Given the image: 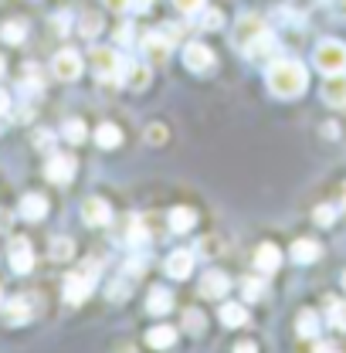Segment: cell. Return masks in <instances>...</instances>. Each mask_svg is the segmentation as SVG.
I'll return each instance as SVG.
<instances>
[{
    "instance_id": "obj_2",
    "label": "cell",
    "mask_w": 346,
    "mask_h": 353,
    "mask_svg": "<svg viewBox=\"0 0 346 353\" xmlns=\"http://www.w3.org/2000/svg\"><path fill=\"white\" fill-rule=\"evenodd\" d=\"M95 279H99V262H85L79 272H68V279H65V303L68 306H82L92 296Z\"/></svg>"
},
{
    "instance_id": "obj_4",
    "label": "cell",
    "mask_w": 346,
    "mask_h": 353,
    "mask_svg": "<svg viewBox=\"0 0 346 353\" xmlns=\"http://www.w3.org/2000/svg\"><path fill=\"white\" fill-rule=\"evenodd\" d=\"M268 28H265V17L261 14H241L238 21H234V31H231V41L234 48H241V51H248V44L258 41L261 34H265Z\"/></svg>"
},
{
    "instance_id": "obj_31",
    "label": "cell",
    "mask_w": 346,
    "mask_h": 353,
    "mask_svg": "<svg viewBox=\"0 0 346 353\" xmlns=\"http://www.w3.org/2000/svg\"><path fill=\"white\" fill-rule=\"evenodd\" d=\"M61 136H65L68 143H82V139L88 136V130H85V123H82V119H68V123L61 126Z\"/></svg>"
},
{
    "instance_id": "obj_47",
    "label": "cell",
    "mask_w": 346,
    "mask_h": 353,
    "mask_svg": "<svg viewBox=\"0 0 346 353\" xmlns=\"http://www.w3.org/2000/svg\"><path fill=\"white\" fill-rule=\"evenodd\" d=\"M3 68H7V61H3V54H0V75H3Z\"/></svg>"
},
{
    "instance_id": "obj_17",
    "label": "cell",
    "mask_w": 346,
    "mask_h": 353,
    "mask_svg": "<svg viewBox=\"0 0 346 353\" xmlns=\"http://www.w3.org/2000/svg\"><path fill=\"white\" fill-rule=\"evenodd\" d=\"M0 309H3V323H7V326H24V323H28V316H31V306H28V299H24V296L7 299Z\"/></svg>"
},
{
    "instance_id": "obj_22",
    "label": "cell",
    "mask_w": 346,
    "mask_h": 353,
    "mask_svg": "<svg viewBox=\"0 0 346 353\" xmlns=\"http://www.w3.org/2000/svg\"><path fill=\"white\" fill-rule=\"evenodd\" d=\"M167 224H170L173 234H187V231L197 224V214H194L190 208H173L170 218H167Z\"/></svg>"
},
{
    "instance_id": "obj_24",
    "label": "cell",
    "mask_w": 346,
    "mask_h": 353,
    "mask_svg": "<svg viewBox=\"0 0 346 353\" xmlns=\"http://www.w3.org/2000/svg\"><path fill=\"white\" fill-rule=\"evenodd\" d=\"M146 309H150L153 316H167V312L173 309V296L167 292V289H153L150 299H146Z\"/></svg>"
},
{
    "instance_id": "obj_49",
    "label": "cell",
    "mask_w": 346,
    "mask_h": 353,
    "mask_svg": "<svg viewBox=\"0 0 346 353\" xmlns=\"http://www.w3.org/2000/svg\"><path fill=\"white\" fill-rule=\"evenodd\" d=\"M343 285H346V275H343Z\"/></svg>"
},
{
    "instance_id": "obj_44",
    "label": "cell",
    "mask_w": 346,
    "mask_h": 353,
    "mask_svg": "<svg viewBox=\"0 0 346 353\" xmlns=\"http://www.w3.org/2000/svg\"><path fill=\"white\" fill-rule=\"evenodd\" d=\"M105 3H109V10H119V14L130 10V0H105Z\"/></svg>"
},
{
    "instance_id": "obj_11",
    "label": "cell",
    "mask_w": 346,
    "mask_h": 353,
    "mask_svg": "<svg viewBox=\"0 0 346 353\" xmlns=\"http://www.w3.org/2000/svg\"><path fill=\"white\" fill-rule=\"evenodd\" d=\"M10 268H14L17 275H28V272L34 268V248H31L24 238H14V241H10Z\"/></svg>"
},
{
    "instance_id": "obj_29",
    "label": "cell",
    "mask_w": 346,
    "mask_h": 353,
    "mask_svg": "<svg viewBox=\"0 0 346 353\" xmlns=\"http://www.w3.org/2000/svg\"><path fill=\"white\" fill-rule=\"evenodd\" d=\"M72 255H75L72 238H54V241H51V259H54V262H68Z\"/></svg>"
},
{
    "instance_id": "obj_10",
    "label": "cell",
    "mask_w": 346,
    "mask_h": 353,
    "mask_svg": "<svg viewBox=\"0 0 346 353\" xmlns=\"http://www.w3.org/2000/svg\"><path fill=\"white\" fill-rule=\"evenodd\" d=\"M252 61H258V65H272L275 58H278V41L272 38V31H265L258 41L248 44V51H245Z\"/></svg>"
},
{
    "instance_id": "obj_8",
    "label": "cell",
    "mask_w": 346,
    "mask_h": 353,
    "mask_svg": "<svg viewBox=\"0 0 346 353\" xmlns=\"http://www.w3.org/2000/svg\"><path fill=\"white\" fill-rule=\"evenodd\" d=\"M44 176H48L51 183H72V176H75V157H68V153H54V157H48Z\"/></svg>"
},
{
    "instance_id": "obj_15",
    "label": "cell",
    "mask_w": 346,
    "mask_h": 353,
    "mask_svg": "<svg viewBox=\"0 0 346 353\" xmlns=\"http://www.w3.org/2000/svg\"><path fill=\"white\" fill-rule=\"evenodd\" d=\"M190 272H194V252H187V248L170 252V259H167V275H170V279H187Z\"/></svg>"
},
{
    "instance_id": "obj_6",
    "label": "cell",
    "mask_w": 346,
    "mask_h": 353,
    "mask_svg": "<svg viewBox=\"0 0 346 353\" xmlns=\"http://www.w3.org/2000/svg\"><path fill=\"white\" fill-rule=\"evenodd\" d=\"M214 51L207 48V44L201 41H190L183 48V65H187V72H197V75H207L211 68H214Z\"/></svg>"
},
{
    "instance_id": "obj_48",
    "label": "cell",
    "mask_w": 346,
    "mask_h": 353,
    "mask_svg": "<svg viewBox=\"0 0 346 353\" xmlns=\"http://www.w3.org/2000/svg\"><path fill=\"white\" fill-rule=\"evenodd\" d=\"M0 306H3V292H0Z\"/></svg>"
},
{
    "instance_id": "obj_14",
    "label": "cell",
    "mask_w": 346,
    "mask_h": 353,
    "mask_svg": "<svg viewBox=\"0 0 346 353\" xmlns=\"http://www.w3.org/2000/svg\"><path fill=\"white\" fill-rule=\"evenodd\" d=\"M17 214L24 221H44L48 218V197L44 194H24L17 204Z\"/></svg>"
},
{
    "instance_id": "obj_20",
    "label": "cell",
    "mask_w": 346,
    "mask_h": 353,
    "mask_svg": "<svg viewBox=\"0 0 346 353\" xmlns=\"http://www.w3.org/2000/svg\"><path fill=\"white\" fill-rule=\"evenodd\" d=\"M319 255H323V248H319V241H312V238H299V241L292 245V262H299V265H312Z\"/></svg>"
},
{
    "instance_id": "obj_5",
    "label": "cell",
    "mask_w": 346,
    "mask_h": 353,
    "mask_svg": "<svg viewBox=\"0 0 346 353\" xmlns=\"http://www.w3.org/2000/svg\"><path fill=\"white\" fill-rule=\"evenodd\" d=\"M88 61H92V72H95L102 82H116L119 72H123V58H119L112 48H92Z\"/></svg>"
},
{
    "instance_id": "obj_19",
    "label": "cell",
    "mask_w": 346,
    "mask_h": 353,
    "mask_svg": "<svg viewBox=\"0 0 346 353\" xmlns=\"http://www.w3.org/2000/svg\"><path fill=\"white\" fill-rule=\"evenodd\" d=\"M143 54L153 61V65H160V61H167V54H170V41L156 31V34H146L143 38Z\"/></svg>"
},
{
    "instance_id": "obj_37",
    "label": "cell",
    "mask_w": 346,
    "mask_h": 353,
    "mask_svg": "<svg viewBox=\"0 0 346 353\" xmlns=\"http://www.w3.org/2000/svg\"><path fill=\"white\" fill-rule=\"evenodd\" d=\"M183 323H187V330H190V333H201V330H204V316H201L197 309H187Z\"/></svg>"
},
{
    "instance_id": "obj_38",
    "label": "cell",
    "mask_w": 346,
    "mask_h": 353,
    "mask_svg": "<svg viewBox=\"0 0 346 353\" xmlns=\"http://www.w3.org/2000/svg\"><path fill=\"white\" fill-rule=\"evenodd\" d=\"M160 34H163V38L173 44L176 38H180V34H183V24H163V31H160Z\"/></svg>"
},
{
    "instance_id": "obj_18",
    "label": "cell",
    "mask_w": 346,
    "mask_h": 353,
    "mask_svg": "<svg viewBox=\"0 0 346 353\" xmlns=\"http://www.w3.org/2000/svg\"><path fill=\"white\" fill-rule=\"evenodd\" d=\"M278 265H282V252H278L272 241L258 245V252H255V268H258L261 275H268V272H278Z\"/></svg>"
},
{
    "instance_id": "obj_35",
    "label": "cell",
    "mask_w": 346,
    "mask_h": 353,
    "mask_svg": "<svg viewBox=\"0 0 346 353\" xmlns=\"http://www.w3.org/2000/svg\"><path fill=\"white\" fill-rule=\"evenodd\" d=\"M146 143H150V146H163V143H167V126L153 123V126L146 130Z\"/></svg>"
},
{
    "instance_id": "obj_9",
    "label": "cell",
    "mask_w": 346,
    "mask_h": 353,
    "mask_svg": "<svg viewBox=\"0 0 346 353\" xmlns=\"http://www.w3.org/2000/svg\"><path fill=\"white\" fill-rule=\"evenodd\" d=\"M82 221H85L88 228H102V224H109V221H112L109 201H102V197H85V201H82Z\"/></svg>"
},
{
    "instance_id": "obj_46",
    "label": "cell",
    "mask_w": 346,
    "mask_h": 353,
    "mask_svg": "<svg viewBox=\"0 0 346 353\" xmlns=\"http://www.w3.org/2000/svg\"><path fill=\"white\" fill-rule=\"evenodd\" d=\"M333 10H336L340 17H346V0H333Z\"/></svg>"
},
{
    "instance_id": "obj_3",
    "label": "cell",
    "mask_w": 346,
    "mask_h": 353,
    "mask_svg": "<svg viewBox=\"0 0 346 353\" xmlns=\"http://www.w3.org/2000/svg\"><path fill=\"white\" fill-rule=\"evenodd\" d=\"M316 68L323 75H333V72H346V44L336 38H326V41L316 44V54H312Z\"/></svg>"
},
{
    "instance_id": "obj_27",
    "label": "cell",
    "mask_w": 346,
    "mask_h": 353,
    "mask_svg": "<svg viewBox=\"0 0 346 353\" xmlns=\"http://www.w3.org/2000/svg\"><path fill=\"white\" fill-rule=\"evenodd\" d=\"M0 38L7 44H21L24 38H28V28L21 24V21H7L3 28H0Z\"/></svg>"
},
{
    "instance_id": "obj_39",
    "label": "cell",
    "mask_w": 346,
    "mask_h": 353,
    "mask_svg": "<svg viewBox=\"0 0 346 353\" xmlns=\"http://www.w3.org/2000/svg\"><path fill=\"white\" fill-rule=\"evenodd\" d=\"M126 289H130V285H126V282H116V285H112V289H109V296H112V299H116V303H123V296H126Z\"/></svg>"
},
{
    "instance_id": "obj_36",
    "label": "cell",
    "mask_w": 346,
    "mask_h": 353,
    "mask_svg": "<svg viewBox=\"0 0 346 353\" xmlns=\"http://www.w3.org/2000/svg\"><path fill=\"white\" fill-rule=\"evenodd\" d=\"M316 224H323V228H329L333 221H336V208H329V204H323V208H316Z\"/></svg>"
},
{
    "instance_id": "obj_1",
    "label": "cell",
    "mask_w": 346,
    "mask_h": 353,
    "mask_svg": "<svg viewBox=\"0 0 346 353\" xmlns=\"http://www.w3.org/2000/svg\"><path fill=\"white\" fill-rule=\"evenodd\" d=\"M265 82L272 88V95H278V99H296V95H303L305 85H309V72H305L303 61H296V58H275V61L268 65V72H265Z\"/></svg>"
},
{
    "instance_id": "obj_25",
    "label": "cell",
    "mask_w": 346,
    "mask_h": 353,
    "mask_svg": "<svg viewBox=\"0 0 346 353\" xmlns=\"http://www.w3.org/2000/svg\"><path fill=\"white\" fill-rule=\"evenodd\" d=\"M95 143H99L102 150H116V146L123 143V132H119V126H112V123H102V126L95 130Z\"/></svg>"
},
{
    "instance_id": "obj_40",
    "label": "cell",
    "mask_w": 346,
    "mask_h": 353,
    "mask_svg": "<svg viewBox=\"0 0 346 353\" xmlns=\"http://www.w3.org/2000/svg\"><path fill=\"white\" fill-rule=\"evenodd\" d=\"M153 7V0H130V10H136V14H146Z\"/></svg>"
},
{
    "instance_id": "obj_30",
    "label": "cell",
    "mask_w": 346,
    "mask_h": 353,
    "mask_svg": "<svg viewBox=\"0 0 346 353\" xmlns=\"http://www.w3.org/2000/svg\"><path fill=\"white\" fill-rule=\"evenodd\" d=\"M241 296H245V303H258L265 296V282L261 279H241Z\"/></svg>"
},
{
    "instance_id": "obj_32",
    "label": "cell",
    "mask_w": 346,
    "mask_h": 353,
    "mask_svg": "<svg viewBox=\"0 0 346 353\" xmlns=\"http://www.w3.org/2000/svg\"><path fill=\"white\" fill-rule=\"evenodd\" d=\"M79 31H82L85 38H95V34L102 31V17H99V14H82V21H79Z\"/></svg>"
},
{
    "instance_id": "obj_16",
    "label": "cell",
    "mask_w": 346,
    "mask_h": 353,
    "mask_svg": "<svg viewBox=\"0 0 346 353\" xmlns=\"http://www.w3.org/2000/svg\"><path fill=\"white\" fill-rule=\"evenodd\" d=\"M123 85L143 92V88L150 85V65H143V61H130V65H123Z\"/></svg>"
},
{
    "instance_id": "obj_45",
    "label": "cell",
    "mask_w": 346,
    "mask_h": 353,
    "mask_svg": "<svg viewBox=\"0 0 346 353\" xmlns=\"http://www.w3.org/2000/svg\"><path fill=\"white\" fill-rule=\"evenodd\" d=\"M234 350H238V353H252V350H255V343H252V340H245V343H238Z\"/></svg>"
},
{
    "instance_id": "obj_13",
    "label": "cell",
    "mask_w": 346,
    "mask_h": 353,
    "mask_svg": "<svg viewBox=\"0 0 346 353\" xmlns=\"http://www.w3.org/2000/svg\"><path fill=\"white\" fill-rule=\"evenodd\" d=\"M323 99H326L329 105L343 109L346 105V72H333V75H326V82H323Z\"/></svg>"
},
{
    "instance_id": "obj_34",
    "label": "cell",
    "mask_w": 346,
    "mask_h": 353,
    "mask_svg": "<svg viewBox=\"0 0 346 353\" xmlns=\"http://www.w3.org/2000/svg\"><path fill=\"white\" fill-rule=\"evenodd\" d=\"M173 7H176L180 14H187V17H197L207 3H204V0H173Z\"/></svg>"
},
{
    "instance_id": "obj_7",
    "label": "cell",
    "mask_w": 346,
    "mask_h": 353,
    "mask_svg": "<svg viewBox=\"0 0 346 353\" xmlns=\"http://www.w3.org/2000/svg\"><path fill=\"white\" fill-rule=\"evenodd\" d=\"M51 72H54V79L58 82H75L79 75H82V54H75V51H58L54 54V61H51Z\"/></svg>"
},
{
    "instance_id": "obj_43",
    "label": "cell",
    "mask_w": 346,
    "mask_h": 353,
    "mask_svg": "<svg viewBox=\"0 0 346 353\" xmlns=\"http://www.w3.org/2000/svg\"><path fill=\"white\" fill-rule=\"evenodd\" d=\"M116 38L126 44V41H132V31H130V24H119V31H116Z\"/></svg>"
},
{
    "instance_id": "obj_23",
    "label": "cell",
    "mask_w": 346,
    "mask_h": 353,
    "mask_svg": "<svg viewBox=\"0 0 346 353\" xmlns=\"http://www.w3.org/2000/svg\"><path fill=\"white\" fill-rule=\"evenodd\" d=\"M146 343L153 347V350H167L176 343V330L173 326H153L150 333H146Z\"/></svg>"
},
{
    "instance_id": "obj_42",
    "label": "cell",
    "mask_w": 346,
    "mask_h": 353,
    "mask_svg": "<svg viewBox=\"0 0 346 353\" xmlns=\"http://www.w3.org/2000/svg\"><path fill=\"white\" fill-rule=\"evenodd\" d=\"M7 112H10V95H7V92L0 88V119H3Z\"/></svg>"
},
{
    "instance_id": "obj_26",
    "label": "cell",
    "mask_w": 346,
    "mask_h": 353,
    "mask_svg": "<svg viewBox=\"0 0 346 353\" xmlns=\"http://www.w3.org/2000/svg\"><path fill=\"white\" fill-rule=\"evenodd\" d=\"M296 330H299V336H316L319 333V316L312 309H303L299 319H296Z\"/></svg>"
},
{
    "instance_id": "obj_12",
    "label": "cell",
    "mask_w": 346,
    "mask_h": 353,
    "mask_svg": "<svg viewBox=\"0 0 346 353\" xmlns=\"http://www.w3.org/2000/svg\"><path fill=\"white\" fill-rule=\"evenodd\" d=\"M231 289V279L224 272H204L201 279V299H224Z\"/></svg>"
},
{
    "instance_id": "obj_33",
    "label": "cell",
    "mask_w": 346,
    "mask_h": 353,
    "mask_svg": "<svg viewBox=\"0 0 346 353\" xmlns=\"http://www.w3.org/2000/svg\"><path fill=\"white\" fill-rule=\"evenodd\" d=\"M329 326L346 333V303H329Z\"/></svg>"
},
{
    "instance_id": "obj_28",
    "label": "cell",
    "mask_w": 346,
    "mask_h": 353,
    "mask_svg": "<svg viewBox=\"0 0 346 353\" xmlns=\"http://www.w3.org/2000/svg\"><path fill=\"white\" fill-rule=\"evenodd\" d=\"M197 17H201V31H217V28H224V14H221L217 7H204Z\"/></svg>"
},
{
    "instance_id": "obj_41",
    "label": "cell",
    "mask_w": 346,
    "mask_h": 353,
    "mask_svg": "<svg viewBox=\"0 0 346 353\" xmlns=\"http://www.w3.org/2000/svg\"><path fill=\"white\" fill-rule=\"evenodd\" d=\"M201 245H204V248H201V252H204V255H217V252H221V245H217L214 238H204V241H201Z\"/></svg>"
},
{
    "instance_id": "obj_21",
    "label": "cell",
    "mask_w": 346,
    "mask_h": 353,
    "mask_svg": "<svg viewBox=\"0 0 346 353\" xmlns=\"http://www.w3.org/2000/svg\"><path fill=\"white\" fill-rule=\"evenodd\" d=\"M221 323L227 330H241V326H248V309L241 303H224L221 306Z\"/></svg>"
}]
</instances>
